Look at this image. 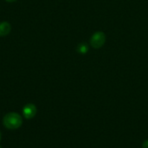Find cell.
I'll return each instance as SVG.
<instances>
[{
	"instance_id": "cell-5",
	"label": "cell",
	"mask_w": 148,
	"mask_h": 148,
	"mask_svg": "<svg viewBox=\"0 0 148 148\" xmlns=\"http://www.w3.org/2000/svg\"><path fill=\"white\" fill-rule=\"evenodd\" d=\"M88 51V45L85 42H81L77 46V52L81 54H86Z\"/></svg>"
},
{
	"instance_id": "cell-4",
	"label": "cell",
	"mask_w": 148,
	"mask_h": 148,
	"mask_svg": "<svg viewBox=\"0 0 148 148\" xmlns=\"http://www.w3.org/2000/svg\"><path fill=\"white\" fill-rule=\"evenodd\" d=\"M11 26L8 22L0 23V36H6L10 34Z\"/></svg>"
},
{
	"instance_id": "cell-2",
	"label": "cell",
	"mask_w": 148,
	"mask_h": 148,
	"mask_svg": "<svg viewBox=\"0 0 148 148\" xmlns=\"http://www.w3.org/2000/svg\"><path fill=\"white\" fill-rule=\"evenodd\" d=\"M105 42L106 35L102 31H97L90 37V45L95 49L101 48L105 44Z\"/></svg>"
},
{
	"instance_id": "cell-1",
	"label": "cell",
	"mask_w": 148,
	"mask_h": 148,
	"mask_svg": "<svg viewBox=\"0 0 148 148\" xmlns=\"http://www.w3.org/2000/svg\"><path fill=\"white\" fill-rule=\"evenodd\" d=\"M3 123L6 128L13 130V129H17L21 127L23 123V120L20 114L12 112L4 115L3 119Z\"/></svg>"
},
{
	"instance_id": "cell-6",
	"label": "cell",
	"mask_w": 148,
	"mask_h": 148,
	"mask_svg": "<svg viewBox=\"0 0 148 148\" xmlns=\"http://www.w3.org/2000/svg\"><path fill=\"white\" fill-rule=\"evenodd\" d=\"M142 148H148V140H145L142 144Z\"/></svg>"
},
{
	"instance_id": "cell-7",
	"label": "cell",
	"mask_w": 148,
	"mask_h": 148,
	"mask_svg": "<svg viewBox=\"0 0 148 148\" xmlns=\"http://www.w3.org/2000/svg\"><path fill=\"white\" fill-rule=\"evenodd\" d=\"M6 2H10V3H11V2H15V1H16V0H5Z\"/></svg>"
},
{
	"instance_id": "cell-3",
	"label": "cell",
	"mask_w": 148,
	"mask_h": 148,
	"mask_svg": "<svg viewBox=\"0 0 148 148\" xmlns=\"http://www.w3.org/2000/svg\"><path fill=\"white\" fill-rule=\"evenodd\" d=\"M23 114L26 119H32L36 114V108L34 104H27L23 108Z\"/></svg>"
}]
</instances>
